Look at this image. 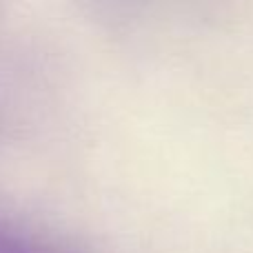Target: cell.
<instances>
[{"mask_svg":"<svg viewBox=\"0 0 253 253\" xmlns=\"http://www.w3.org/2000/svg\"><path fill=\"white\" fill-rule=\"evenodd\" d=\"M0 253H67L58 242L0 213Z\"/></svg>","mask_w":253,"mask_h":253,"instance_id":"1","label":"cell"}]
</instances>
